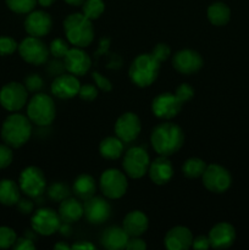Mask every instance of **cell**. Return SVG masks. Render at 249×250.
Wrapping results in <instances>:
<instances>
[{
    "mask_svg": "<svg viewBox=\"0 0 249 250\" xmlns=\"http://www.w3.org/2000/svg\"><path fill=\"white\" fill-rule=\"evenodd\" d=\"M204 65L202 55L192 49H183L173 55L172 66L182 75H193L198 72Z\"/></svg>",
    "mask_w": 249,
    "mask_h": 250,
    "instance_id": "obj_14",
    "label": "cell"
},
{
    "mask_svg": "<svg viewBox=\"0 0 249 250\" xmlns=\"http://www.w3.org/2000/svg\"><path fill=\"white\" fill-rule=\"evenodd\" d=\"M17 210L23 215H29L34 210V203L29 199H20L16 204Z\"/></svg>",
    "mask_w": 249,
    "mask_h": 250,
    "instance_id": "obj_45",
    "label": "cell"
},
{
    "mask_svg": "<svg viewBox=\"0 0 249 250\" xmlns=\"http://www.w3.org/2000/svg\"><path fill=\"white\" fill-rule=\"evenodd\" d=\"M20 56L26 61L27 63H31L34 66H41L48 61L49 58V48L45 45L43 41L38 37H27L21 43L19 44Z\"/></svg>",
    "mask_w": 249,
    "mask_h": 250,
    "instance_id": "obj_7",
    "label": "cell"
},
{
    "mask_svg": "<svg viewBox=\"0 0 249 250\" xmlns=\"http://www.w3.org/2000/svg\"><path fill=\"white\" fill-rule=\"evenodd\" d=\"M17 49H19V44L14 38L7 36L0 37V56L11 55Z\"/></svg>",
    "mask_w": 249,
    "mask_h": 250,
    "instance_id": "obj_36",
    "label": "cell"
},
{
    "mask_svg": "<svg viewBox=\"0 0 249 250\" xmlns=\"http://www.w3.org/2000/svg\"><path fill=\"white\" fill-rule=\"evenodd\" d=\"M83 209H84L83 216L89 224L93 225L104 224L111 215V205L109 204V202L104 198L95 197V195L85 200Z\"/></svg>",
    "mask_w": 249,
    "mask_h": 250,
    "instance_id": "obj_15",
    "label": "cell"
},
{
    "mask_svg": "<svg viewBox=\"0 0 249 250\" xmlns=\"http://www.w3.org/2000/svg\"><path fill=\"white\" fill-rule=\"evenodd\" d=\"M207 15L210 23L217 27H222L229 22V19H231V10H229V7L225 2L216 1L212 2L208 7Z\"/></svg>",
    "mask_w": 249,
    "mask_h": 250,
    "instance_id": "obj_28",
    "label": "cell"
},
{
    "mask_svg": "<svg viewBox=\"0 0 249 250\" xmlns=\"http://www.w3.org/2000/svg\"><path fill=\"white\" fill-rule=\"evenodd\" d=\"M207 164L199 158H189L185 161L182 166V172L188 178L202 177L207 170Z\"/></svg>",
    "mask_w": 249,
    "mask_h": 250,
    "instance_id": "obj_30",
    "label": "cell"
},
{
    "mask_svg": "<svg viewBox=\"0 0 249 250\" xmlns=\"http://www.w3.org/2000/svg\"><path fill=\"white\" fill-rule=\"evenodd\" d=\"M68 5H72V6H81L85 0H65Z\"/></svg>",
    "mask_w": 249,
    "mask_h": 250,
    "instance_id": "obj_51",
    "label": "cell"
},
{
    "mask_svg": "<svg viewBox=\"0 0 249 250\" xmlns=\"http://www.w3.org/2000/svg\"><path fill=\"white\" fill-rule=\"evenodd\" d=\"M54 249H56V250H68V249H71V247L68 246V244H66L65 242H59V243H56L55 246H54Z\"/></svg>",
    "mask_w": 249,
    "mask_h": 250,
    "instance_id": "obj_49",
    "label": "cell"
},
{
    "mask_svg": "<svg viewBox=\"0 0 249 250\" xmlns=\"http://www.w3.org/2000/svg\"><path fill=\"white\" fill-rule=\"evenodd\" d=\"M70 50V46H68V42L63 41L61 38L54 39L53 42L49 45V51H50L51 55L56 59H63L65 55L67 54V51Z\"/></svg>",
    "mask_w": 249,
    "mask_h": 250,
    "instance_id": "obj_35",
    "label": "cell"
},
{
    "mask_svg": "<svg viewBox=\"0 0 249 250\" xmlns=\"http://www.w3.org/2000/svg\"><path fill=\"white\" fill-rule=\"evenodd\" d=\"M71 190L68 188L67 185L61 182H55L48 188V197L49 199H51L53 202H59L61 203L63 199L70 197Z\"/></svg>",
    "mask_w": 249,
    "mask_h": 250,
    "instance_id": "obj_32",
    "label": "cell"
},
{
    "mask_svg": "<svg viewBox=\"0 0 249 250\" xmlns=\"http://www.w3.org/2000/svg\"><path fill=\"white\" fill-rule=\"evenodd\" d=\"M95 247L93 246L92 243H89V242H84V241H82V242H78V243H76V244H73L72 247H71V249H77V250H92V249H94Z\"/></svg>",
    "mask_w": 249,
    "mask_h": 250,
    "instance_id": "obj_48",
    "label": "cell"
},
{
    "mask_svg": "<svg viewBox=\"0 0 249 250\" xmlns=\"http://www.w3.org/2000/svg\"><path fill=\"white\" fill-rule=\"evenodd\" d=\"M193 234L183 226L172 227L165 236V247L168 250H187L192 247Z\"/></svg>",
    "mask_w": 249,
    "mask_h": 250,
    "instance_id": "obj_22",
    "label": "cell"
},
{
    "mask_svg": "<svg viewBox=\"0 0 249 250\" xmlns=\"http://www.w3.org/2000/svg\"><path fill=\"white\" fill-rule=\"evenodd\" d=\"M127 250H145L146 249V243L141 239L139 237H129L128 242L126 244Z\"/></svg>",
    "mask_w": 249,
    "mask_h": 250,
    "instance_id": "obj_44",
    "label": "cell"
},
{
    "mask_svg": "<svg viewBox=\"0 0 249 250\" xmlns=\"http://www.w3.org/2000/svg\"><path fill=\"white\" fill-rule=\"evenodd\" d=\"M56 116L55 103L50 95L38 93L27 105V117L37 126H49Z\"/></svg>",
    "mask_w": 249,
    "mask_h": 250,
    "instance_id": "obj_5",
    "label": "cell"
},
{
    "mask_svg": "<svg viewBox=\"0 0 249 250\" xmlns=\"http://www.w3.org/2000/svg\"><path fill=\"white\" fill-rule=\"evenodd\" d=\"M128 188L127 177L124 172L116 168L105 170L100 176V189L109 199H120L124 197Z\"/></svg>",
    "mask_w": 249,
    "mask_h": 250,
    "instance_id": "obj_8",
    "label": "cell"
},
{
    "mask_svg": "<svg viewBox=\"0 0 249 250\" xmlns=\"http://www.w3.org/2000/svg\"><path fill=\"white\" fill-rule=\"evenodd\" d=\"M149 226V220L144 212L141 210H133L129 211L124 216L122 227L127 232L129 237H141L142 234L145 233Z\"/></svg>",
    "mask_w": 249,
    "mask_h": 250,
    "instance_id": "obj_23",
    "label": "cell"
},
{
    "mask_svg": "<svg viewBox=\"0 0 249 250\" xmlns=\"http://www.w3.org/2000/svg\"><path fill=\"white\" fill-rule=\"evenodd\" d=\"M78 97L85 102H93L95 98L98 97V90L94 84H84L81 85L80 92H78Z\"/></svg>",
    "mask_w": 249,
    "mask_h": 250,
    "instance_id": "obj_40",
    "label": "cell"
},
{
    "mask_svg": "<svg viewBox=\"0 0 249 250\" xmlns=\"http://www.w3.org/2000/svg\"><path fill=\"white\" fill-rule=\"evenodd\" d=\"M124 144L119 137H106L99 144L100 155L109 160H116L124 153Z\"/></svg>",
    "mask_w": 249,
    "mask_h": 250,
    "instance_id": "obj_29",
    "label": "cell"
},
{
    "mask_svg": "<svg viewBox=\"0 0 249 250\" xmlns=\"http://www.w3.org/2000/svg\"><path fill=\"white\" fill-rule=\"evenodd\" d=\"M51 27H53V20L50 15L42 10L31 11L24 20V29L32 37L41 38L46 36L51 31Z\"/></svg>",
    "mask_w": 249,
    "mask_h": 250,
    "instance_id": "obj_18",
    "label": "cell"
},
{
    "mask_svg": "<svg viewBox=\"0 0 249 250\" xmlns=\"http://www.w3.org/2000/svg\"><path fill=\"white\" fill-rule=\"evenodd\" d=\"M92 77H93V80H94L97 87H99L100 89L104 90V92H111L112 84L106 77H104L103 75H100L99 72H95V71L92 73Z\"/></svg>",
    "mask_w": 249,
    "mask_h": 250,
    "instance_id": "obj_42",
    "label": "cell"
},
{
    "mask_svg": "<svg viewBox=\"0 0 249 250\" xmlns=\"http://www.w3.org/2000/svg\"><path fill=\"white\" fill-rule=\"evenodd\" d=\"M58 212L62 222L75 224L82 219L83 215H84V209H83V204L80 200L68 197L60 203Z\"/></svg>",
    "mask_w": 249,
    "mask_h": 250,
    "instance_id": "obj_25",
    "label": "cell"
},
{
    "mask_svg": "<svg viewBox=\"0 0 249 250\" xmlns=\"http://www.w3.org/2000/svg\"><path fill=\"white\" fill-rule=\"evenodd\" d=\"M20 199H21V189L19 183L9 178L0 180V204L12 207L16 205Z\"/></svg>",
    "mask_w": 249,
    "mask_h": 250,
    "instance_id": "obj_27",
    "label": "cell"
},
{
    "mask_svg": "<svg viewBox=\"0 0 249 250\" xmlns=\"http://www.w3.org/2000/svg\"><path fill=\"white\" fill-rule=\"evenodd\" d=\"M17 239V234L11 227L0 226V249L12 248Z\"/></svg>",
    "mask_w": 249,
    "mask_h": 250,
    "instance_id": "obj_34",
    "label": "cell"
},
{
    "mask_svg": "<svg viewBox=\"0 0 249 250\" xmlns=\"http://www.w3.org/2000/svg\"><path fill=\"white\" fill-rule=\"evenodd\" d=\"M28 90L19 82H10L0 89V105L7 111H19L26 105Z\"/></svg>",
    "mask_w": 249,
    "mask_h": 250,
    "instance_id": "obj_11",
    "label": "cell"
},
{
    "mask_svg": "<svg viewBox=\"0 0 249 250\" xmlns=\"http://www.w3.org/2000/svg\"><path fill=\"white\" fill-rule=\"evenodd\" d=\"M105 10L103 0H85L82 4V14L90 21L99 19Z\"/></svg>",
    "mask_w": 249,
    "mask_h": 250,
    "instance_id": "obj_31",
    "label": "cell"
},
{
    "mask_svg": "<svg viewBox=\"0 0 249 250\" xmlns=\"http://www.w3.org/2000/svg\"><path fill=\"white\" fill-rule=\"evenodd\" d=\"M203 185L208 190L216 194L225 193L232 185V176L224 166L212 164L207 166V170L203 173Z\"/></svg>",
    "mask_w": 249,
    "mask_h": 250,
    "instance_id": "obj_10",
    "label": "cell"
},
{
    "mask_svg": "<svg viewBox=\"0 0 249 250\" xmlns=\"http://www.w3.org/2000/svg\"><path fill=\"white\" fill-rule=\"evenodd\" d=\"M151 54H153L154 58L156 59V60L159 61V62H163V61H166L168 58H170L171 55V49L168 48V45H166V44H158V45L155 46V48L153 49V51H151Z\"/></svg>",
    "mask_w": 249,
    "mask_h": 250,
    "instance_id": "obj_41",
    "label": "cell"
},
{
    "mask_svg": "<svg viewBox=\"0 0 249 250\" xmlns=\"http://www.w3.org/2000/svg\"><path fill=\"white\" fill-rule=\"evenodd\" d=\"M66 71L75 76H84L92 66V60L89 55L83 50V48L73 46L70 48L63 58Z\"/></svg>",
    "mask_w": 249,
    "mask_h": 250,
    "instance_id": "obj_17",
    "label": "cell"
},
{
    "mask_svg": "<svg viewBox=\"0 0 249 250\" xmlns=\"http://www.w3.org/2000/svg\"><path fill=\"white\" fill-rule=\"evenodd\" d=\"M149 165H150V158L141 146H133L129 149L124 154V163H122L126 175L134 180L144 177V175L148 173Z\"/></svg>",
    "mask_w": 249,
    "mask_h": 250,
    "instance_id": "obj_9",
    "label": "cell"
},
{
    "mask_svg": "<svg viewBox=\"0 0 249 250\" xmlns=\"http://www.w3.org/2000/svg\"><path fill=\"white\" fill-rule=\"evenodd\" d=\"M208 238L211 248L227 249L236 241V229L228 222H220L210 229Z\"/></svg>",
    "mask_w": 249,
    "mask_h": 250,
    "instance_id": "obj_20",
    "label": "cell"
},
{
    "mask_svg": "<svg viewBox=\"0 0 249 250\" xmlns=\"http://www.w3.org/2000/svg\"><path fill=\"white\" fill-rule=\"evenodd\" d=\"M149 177L155 185L163 186L170 182L173 177V166L167 156L160 155L159 158L150 161L149 165Z\"/></svg>",
    "mask_w": 249,
    "mask_h": 250,
    "instance_id": "obj_21",
    "label": "cell"
},
{
    "mask_svg": "<svg viewBox=\"0 0 249 250\" xmlns=\"http://www.w3.org/2000/svg\"><path fill=\"white\" fill-rule=\"evenodd\" d=\"M19 186L22 193L29 198H41L46 189V178L44 172L37 166L23 168L19 178Z\"/></svg>",
    "mask_w": 249,
    "mask_h": 250,
    "instance_id": "obj_6",
    "label": "cell"
},
{
    "mask_svg": "<svg viewBox=\"0 0 249 250\" xmlns=\"http://www.w3.org/2000/svg\"><path fill=\"white\" fill-rule=\"evenodd\" d=\"M63 31L70 44L77 48H85L94 41V28L92 21L83 14L68 15L63 21Z\"/></svg>",
    "mask_w": 249,
    "mask_h": 250,
    "instance_id": "obj_3",
    "label": "cell"
},
{
    "mask_svg": "<svg viewBox=\"0 0 249 250\" xmlns=\"http://www.w3.org/2000/svg\"><path fill=\"white\" fill-rule=\"evenodd\" d=\"M192 247L194 249H209V248H211V247H210L209 238H208V237H205V236H199V237H197V238L193 239Z\"/></svg>",
    "mask_w": 249,
    "mask_h": 250,
    "instance_id": "obj_46",
    "label": "cell"
},
{
    "mask_svg": "<svg viewBox=\"0 0 249 250\" xmlns=\"http://www.w3.org/2000/svg\"><path fill=\"white\" fill-rule=\"evenodd\" d=\"M81 83L75 75L68 72L56 76L51 83V93L59 99H72L80 92Z\"/></svg>",
    "mask_w": 249,
    "mask_h": 250,
    "instance_id": "obj_19",
    "label": "cell"
},
{
    "mask_svg": "<svg viewBox=\"0 0 249 250\" xmlns=\"http://www.w3.org/2000/svg\"><path fill=\"white\" fill-rule=\"evenodd\" d=\"M12 160H14V154H12L11 146L5 143L0 144V170L9 167Z\"/></svg>",
    "mask_w": 249,
    "mask_h": 250,
    "instance_id": "obj_39",
    "label": "cell"
},
{
    "mask_svg": "<svg viewBox=\"0 0 249 250\" xmlns=\"http://www.w3.org/2000/svg\"><path fill=\"white\" fill-rule=\"evenodd\" d=\"M12 248L15 250H33L36 249V246H34V241L24 236L21 238H17Z\"/></svg>",
    "mask_w": 249,
    "mask_h": 250,
    "instance_id": "obj_43",
    "label": "cell"
},
{
    "mask_svg": "<svg viewBox=\"0 0 249 250\" xmlns=\"http://www.w3.org/2000/svg\"><path fill=\"white\" fill-rule=\"evenodd\" d=\"M97 190V185H95V180L90 175H80L75 180L72 186L73 194L77 197V199L85 202L87 199L92 198L95 194Z\"/></svg>",
    "mask_w": 249,
    "mask_h": 250,
    "instance_id": "obj_26",
    "label": "cell"
},
{
    "mask_svg": "<svg viewBox=\"0 0 249 250\" xmlns=\"http://www.w3.org/2000/svg\"><path fill=\"white\" fill-rule=\"evenodd\" d=\"M71 224H67V222L61 221L60 227H59V232H60L61 236L63 237H70L71 233H72V229L70 226Z\"/></svg>",
    "mask_w": 249,
    "mask_h": 250,
    "instance_id": "obj_47",
    "label": "cell"
},
{
    "mask_svg": "<svg viewBox=\"0 0 249 250\" xmlns=\"http://www.w3.org/2000/svg\"><path fill=\"white\" fill-rule=\"evenodd\" d=\"M37 1H38V4L41 5V6L49 7V6H51V5H53L56 0H37Z\"/></svg>",
    "mask_w": 249,
    "mask_h": 250,
    "instance_id": "obj_50",
    "label": "cell"
},
{
    "mask_svg": "<svg viewBox=\"0 0 249 250\" xmlns=\"http://www.w3.org/2000/svg\"><path fill=\"white\" fill-rule=\"evenodd\" d=\"M142 129L139 117L133 112H124L117 119L115 124V133L124 143H131L136 141Z\"/></svg>",
    "mask_w": 249,
    "mask_h": 250,
    "instance_id": "obj_16",
    "label": "cell"
},
{
    "mask_svg": "<svg viewBox=\"0 0 249 250\" xmlns=\"http://www.w3.org/2000/svg\"><path fill=\"white\" fill-rule=\"evenodd\" d=\"M183 104L173 93H160L151 102V112L161 120H171L180 114Z\"/></svg>",
    "mask_w": 249,
    "mask_h": 250,
    "instance_id": "obj_13",
    "label": "cell"
},
{
    "mask_svg": "<svg viewBox=\"0 0 249 250\" xmlns=\"http://www.w3.org/2000/svg\"><path fill=\"white\" fill-rule=\"evenodd\" d=\"M31 225L33 231L41 236H51L59 231L61 225V219L59 212L50 208H43L37 210L31 220Z\"/></svg>",
    "mask_w": 249,
    "mask_h": 250,
    "instance_id": "obj_12",
    "label": "cell"
},
{
    "mask_svg": "<svg viewBox=\"0 0 249 250\" xmlns=\"http://www.w3.org/2000/svg\"><path fill=\"white\" fill-rule=\"evenodd\" d=\"M160 71V62L153 54H141L132 61L128 76L132 82L141 88L149 87L156 81Z\"/></svg>",
    "mask_w": 249,
    "mask_h": 250,
    "instance_id": "obj_4",
    "label": "cell"
},
{
    "mask_svg": "<svg viewBox=\"0 0 249 250\" xmlns=\"http://www.w3.org/2000/svg\"><path fill=\"white\" fill-rule=\"evenodd\" d=\"M7 7L15 14H29L37 5V0H5Z\"/></svg>",
    "mask_w": 249,
    "mask_h": 250,
    "instance_id": "obj_33",
    "label": "cell"
},
{
    "mask_svg": "<svg viewBox=\"0 0 249 250\" xmlns=\"http://www.w3.org/2000/svg\"><path fill=\"white\" fill-rule=\"evenodd\" d=\"M23 85L26 87V89L28 90V92L37 93L44 87V81L43 78L39 75H37V73H32V75L27 76V77L24 78Z\"/></svg>",
    "mask_w": 249,
    "mask_h": 250,
    "instance_id": "obj_37",
    "label": "cell"
},
{
    "mask_svg": "<svg viewBox=\"0 0 249 250\" xmlns=\"http://www.w3.org/2000/svg\"><path fill=\"white\" fill-rule=\"evenodd\" d=\"M154 150L163 156H170L177 153L185 143V133L178 125L163 122L155 126L150 136Z\"/></svg>",
    "mask_w": 249,
    "mask_h": 250,
    "instance_id": "obj_1",
    "label": "cell"
},
{
    "mask_svg": "<svg viewBox=\"0 0 249 250\" xmlns=\"http://www.w3.org/2000/svg\"><path fill=\"white\" fill-rule=\"evenodd\" d=\"M2 142L11 148H21L32 136V122L22 114H11L2 122L0 131Z\"/></svg>",
    "mask_w": 249,
    "mask_h": 250,
    "instance_id": "obj_2",
    "label": "cell"
},
{
    "mask_svg": "<svg viewBox=\"0 0 249 250\" xmlns=\"http://www.w3.org/2000/svg\"><path fill=\"white\" fill-rule=\"evenodd\" d=\"M129 236L124 227L111 226L105 229L100 236V243L107 250H121L126 248Z\"/></svg>",
    "mask_w": 249,
    "mask_h": 250,
    "instance_id": "obj_24",
    "label": "cell"
},
{
    "mask_svg": "<svg viewBox=\"0 0 249 250\" xmlns=\"http://www.w3.org/2000/svg\"><path fill=\"white\" fill-rule=\"evenodd\" d=\"M175 94L176 97L178 98V100H180L182 104H185V103L189 102V100L194 97V88H193L192 85L188 84V83H182V84H180L177 87Z\"/></svg>",
    "mask_w": 249,
    "mask_h": 250,
    "instance_id": "obj_38",
    "label": "cell"
}]
</instances>
